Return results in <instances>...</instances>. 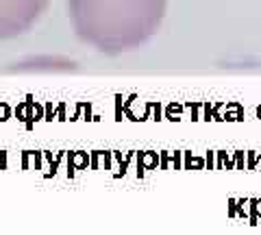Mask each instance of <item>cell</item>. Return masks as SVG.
<instances>
[{
  "label": "cell",
  "instance_id": "6da1fadb",
  "mask_svg": "<svg viewBox=\"0 0 261 235\" xmlns=\"http://www.w3.org/2000/svg\"><path fill=\"white\" fill-rule=\"evenodd\" d=\"M168 0H68L81 42L105 55L135 50L157 33Z\"/></svg>",
  "mask_w": 261,
  "mask_h": 235
},
{
  "label": "cell",
  "instance_id": "7a4b0ae2",
  "mask_svg": "<svg viewBox=\"0 0 261 235\" xmlns=\"http://www.w3.org/2000/svg\"><path fill=\"white\" fill-rule=\"evenodd\" d=\"M48 0H0V39H13L35 27Z\"/></svg>",
  "mask_w": 261,
  "mask_h": 235
}]
</instances>
